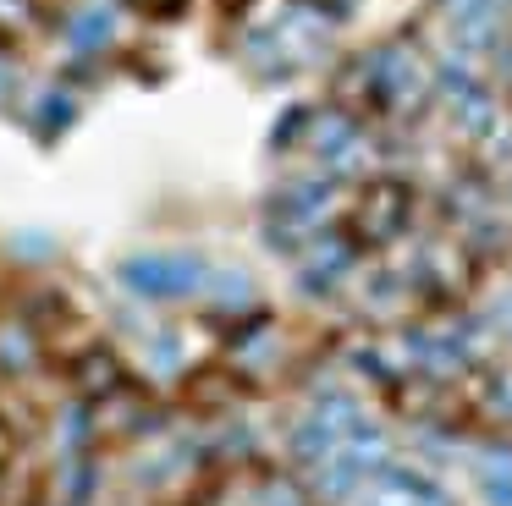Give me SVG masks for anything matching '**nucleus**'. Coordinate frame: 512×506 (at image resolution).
I'll list each match as a JSON object with an SVG mask.
<instances>
[{"label": "nucleus", "mask_w": 512, "mask_h": 506, "mask_svg": "<svg viewBox=\"0 0 512 506\" xmlns=\"http://www.w3.org/2000/svg\"><path fill=\"white\" fill-rule=\"evenodd\" d=\"M342 215L353 220V242L386 248V242H397L413 220V182H402V176H369V182H358L353 193H347Z\"/></svg>", "instance_id": "1"}, {"label": "nucleus", "mask_w": 512, "mask_h": 506, "mask_svg": "<svg viewBox=\"0 0 512 506\" xmlns=\"http://www.w3.org/2000/svg\"><path fill=\"white\" fill-rule=\"evenodd\" d=\"M303 149H309V160L320 165V171H331L347 182V171H353L369 149L364 121H358L353 110H314V116H303Z\"/></svg>", "instance_id": "2"}, {"label": "nucleus", "mask_w": 512, "mask_h": 506, "mask_svg": "<svg viewBox=\"0 0 512 506\" xmlns=\"http://www.w3.org/2000/svg\"><path fill=\"white\" fill-rule=\"evenodd\" d=\"M358 506H457V501L430 468H419V462H386V468L364 484Z\"/></svg>", "instance_id": "3"}, {"label": "nucleus", "mask_w": 512, "mask_h": 506, "mask_svg": "<svg viewBox=\"0 0 512 506\" xmlns=\"http://www.w3.org/2000/svg\"><path fill=\"white\" fill-rule=\"evenodd\" d=\"M122 281L144 297H193L204 286V264L188 253H144L122 264Z\"/></svg>", "instance_id": "4"}, {"label": "nucleus", "mask_w": 512, "mask_h": 506, "mask_svg": "<svg viewBox=\"0 0 512 506\" xmlns=\"http://www.w3.org/2000/svg\"><path fill=\"white\" fill-rule=\"evenodd\" d=\"M474 374V391H479V407H485L490 418H512V369L507 363H485V369H468Z\"/></svg>", "instance_id": "5"}, {"label": "nucleus", "mask_w": 512, "mask_h": 506, "mask_svg": "<svg viewBox=\"0 0 512 506\" xmlns=\"http://www.w3.org/2000/svg\"><path fill=\"white\" fill-rule=\"evenodd\" d=\"M474 490L485 506H512V457L490 451V457L474 462Z\"/></svg>", "instance_id": "6"}, {"label": "nucleus", "mask_w": 512, "mask_h": 506, "mask_svg": "<svg viewBox=\"0 0 512 506\" xmlns=\"http://www.w3.org/2000/svg\"><path fill=\"white\" fill-rule=\"evenodd\" d=\"M111 39H116V6L94 0V6H83L78 17H72V44H78V50H105Z\"/></svg>", "instance_id": "7"}, {"label": "nucleus", "mask_w": 512, "mask_h": 506, "mask_svg": "<svg viewBox=\"0 0 512 506\" xmlns=\"http://www.w3.org/2000/svg\"><path fill=\"white\" fill-rule=\"evenodd\" d=\"M34 28V0H0V50L6 39H23Z\"/></svg>", "instance_id": "8"}, {"label": "nucleus", "mask_w": 512, "mask_h": 506, "mask_svg": "<svg viewBox=\"0 0 512 506\" xmlns=\"http://www.w3.org/2000/svg\"><path fill=\"white\" fill-rule=\"evenodd\" d=\"M133 6H138V11H155V17H177L188 0H133Z\"/></svg>", "instance_id": "9"}, {"label": "nucleus", "mask_w": 512, "mask_h": 506, "mask_svg": "<svg viewBox=\"0 0 512 506\" xmlns=\"http://www.w3.org/2000/svg\"><path fill=\"white\" fill-rule=\"evenodd\" d=\"M12 88H17V66H12V55L0 50V99L12 94Z\"/></svg>", "instance_id": "10"}]
</instances>
